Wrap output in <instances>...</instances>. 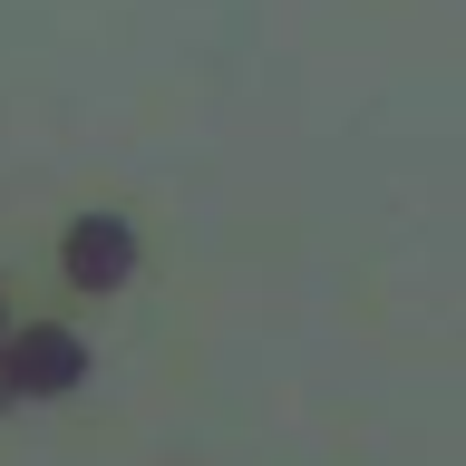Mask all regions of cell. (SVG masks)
Wrapping results in <instances>:
<instances>
[{
	"mask_svg": "<svg viewBox=\"0 0 466 466\" xmlns=\"http://www.w3.org/2000/svg\"><path fill=\"white\" fill-rule=\"evenodd\" d=\"M78 379H87V350L68 340L58 320L0 340V408H10V399H49V389H78Z\"/></svg>",
	"mask_w": 466,
	"mask_h": 466,
	"instance_id": "obj_1",
	"label": "cell"
},
{
	"mask_svg": "<svg viewBox=\"0 0 466 466\" xmlns=\"http://www.w3.org/2000/svg\"><path fill=\"white\" fill-rule=\"evenodd\" d=\"M127 272H137V233L116 224V214H87V224H68V282L116 291Z\"/></svg>",
	"mask_w": 466,
	"mask_h": 466,
	"instance_id": "obj_2",
	"label": "cell"
}]
</instances>
